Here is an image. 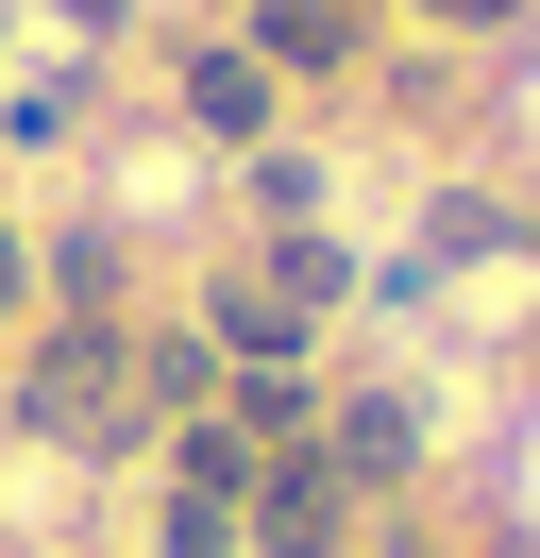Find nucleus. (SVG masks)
<instances>
[{"instance_id":"20e7f679","label":"nucleus","mask_w":540,"mask_h":558,"mask_svg":"<svg viewBox=\"0 0 540 558\" xmlns=\"http://www.w3.org/2000/svg\"><path fill=\"white\" fill-rule=\"evenodd\" d=\"M321 51H338V0H270L254 17V69H321Z\"/></svg>"},{"instance_id":"0eeeda50","label":"nucleus","mask_w":540,"mask_h":558,"mask_svg":"<svg viewBox=\"0 0 540 558\" xmlns=\"http://www.w3.org/2000/svg\"><path fill=\"white\" fill-rule=\"evenodd\" d=\"M422 17H472V35H490V17H524V0H422Z\"/></svg>"},{"instance_id":"6e6552de","label":"nucleus","mask_w":540,"mask_h":558,"mask_svg":"<svg viewBox=\"0 0 540 558\" xmlns=\"http://www.w3.org/2000/svg\"><path fill=\"white\" fill-rule=\"evenodd\" d=\"M0 305H17V238H0Z\"/></svg>"},{"instance_id":"f257e3e1","label":"nucleus","mask_w":540,"mask_h":558,"mask_svg":"<svg viewBox=\"0 0 540 558\" xmlns=\"http://www.w3.org/2000/svg\"><path fill=\"white\" fill-rule=\"evenodd\" d=\"M17 423H34V440H68V457H119V440H135V339H101V322H85V339H51V355H34V389H17Z\"/></svg>"},{"instance_id":"423d86ee","label":"nucleus","mask_w":540,"mask_h":558,"mask_svg":"<svg viewBox=\"0 0 540 558\" xmlns=\"http://www.w3.org/2000/svg\"><path fill=\"white\" fill-rule=\"evenodd\" d=\"M338 474H405V407H338Z\"/></svg>"},{"instance_id":"f03ea898","label":"nucleus","mask_w":540,"mask_h":558,"mask_svg":"<svg viewBox=\"0 0 540 558\" xmlns=\"http://www.w3.org/2000/svg\"><path fill=\"white\" fill-rule=\"evenodd\" d=\"M254 542H287V558L338 542V457H287V474H270V524H254Z\"/></svg>"},{"instance_id":"39448f33","label":"nucleus","mask_w":540,"mask_h":558,"mask_svg":"<svg viewBox=\"0 0 540 558\" xmlns=\"http://www.w3.org/2000/svg\"><path fill=\"white\" fill-rule=\"evenodd\" d=\"M287 322H304V288H287V271H236V288H220V339H254V355H270Z\"/></svg>"},{"instance_id":"7ed1b4c3","label":"nucleus","mask_w":540,"mask_h":558,"mask_svg":"<svg viewBox=\"0 0 540 558\" xmlns=\"http://www.w3.org/2000/svg\"><path fill=\"white\" fill-rule=\"evenodd\" d=\"M254 102H270L254 51H202V69H186V119H202V136H254Z\"/></svg>"}]
</instances>
